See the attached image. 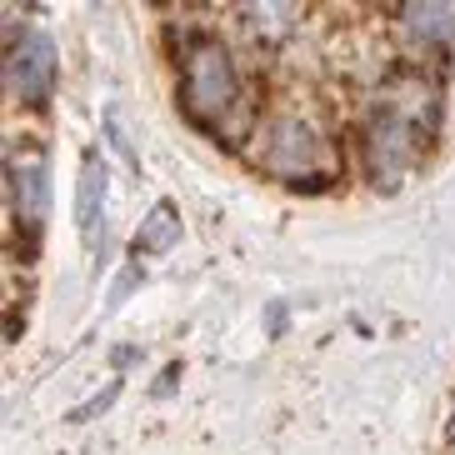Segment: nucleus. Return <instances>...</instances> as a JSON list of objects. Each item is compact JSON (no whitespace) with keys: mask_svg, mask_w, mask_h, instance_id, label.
Segmentation results:
<instances>
[{"mask_svg":"<svg viewBox=\"0 0 455 455\" xmlns=\"http://www.w3.org/2000/svg\"><path fill=\"white\" fill-rule=\"evenodd\" d=\"M445 85L426 66H395L380 81H371V95L355 125V156L375 190H401L420 165L430 146L441 140Z\"/></svg>","mask_w":455,"mask_h":455,"instance_id":"obj_1","label":"nucleus"},{"mask_svg":"<svg viewBox=\"0 0 455 455\" xmlns=\"http://www.w3.org/2000/svg\"><path fill=\"white\" fill-rule=\"evenodd\" d=\"M175 100L190 125H201L226 146H245L260 125V106L220 30H190L175 45Z\"/></svg>","mask_w":455,"mask_h":455,"instance_id":"obj_2","label":"nucleus"},{"mask_svg":"<svg viewBox=\"0 0 455 455\" xmlns=\"http://www.w3.org/2000/svg\"><path fill=\"white\" fill-rule=\"evenodd\" d=\"M251 150L285 190H331L346 171V150L315 91H285L270 110H260Z\"/></svg>","mask_w":455,"mask_h":455,"instance_id":"obj_3","label":"nucleus"},{"mask_svg":"<svg viewBox=\"0 0 455 455\" xmlns=\"http://www.w3.org/2000/svg\"><path fill=\"white\" fill-rule=\"evenodd\" d=\"M60 81V51H55L51 30L26 26L15 30L11 45H5V91L11 100H20L26 110H45Z\"/></svg>","mask_w":455,"mask_h":455,"instance_id":"obj_4","label":"nucleus"},{"mask_svg":"<svg viewBox=\"0 0 455 455\" xmlns=\"http://www.w3.org/2000/svg\"><path fill=\"white\" fill-rule=\"evenodd\" d=\"M11 226L15 241H41L45 235V215H51V165H45V150H30L11 156Z\"/></svg>","mask_w":455,"mask_h":455,"instance_id":"obj_5","label":"nucleus"},{"mask_svg":"<svg viewBox=\"0 0 455 455\" xmlns=\"http://www.w3.org/2000/svg\"><path fill=\"white\" fill-rule=\"evenodd\" d=\"M106 215H110V165L106 150L91 146L81 150V171H76V230L91 251L106 241Z\"/></svg>","mask_w":455,"mask_h":455,"instance_id":"obj_6","label":"nucleus"},{"mask_svg":"<svg viewBox=\"0 0 455 455\" xmlns=\"http://www.w3.org/2000/svg\"><path fill=\"white\" fill-rule=\"evenodd\" d=\"M395 20H401L405 41H411L415 51H426V55L451 51V41H455V11L451 5H405Z\"/></svg>","mask_w":455,"mask_h":455,"instance_id":"obj_7","label":"nucleus"},{"mask_svg":"<svg viewBox=\"0 0 455 455\" xmlns=\"http://www.w3.org/2000/svg\"><path fill=\"white\" fill-rule=\"evenodd\" d=\"M235 20H241V30L255 45L281 51L295 36V26H300V11H295V5H251V11H235Z\"/></svg>","mask_w":455,"mask_h":455,"instance_id":"obj_8","label":"nucleus"},{"mask_svg":"<svg viewBox=\"0 0 455 455\" xmlns=\"http://www.w3.org/2000/svg\"><path fill=\"white\" fill-rule=\"evenodd\" d=\"M180 235H186V226H180V211H175V201H161L150 205L146 215H140V226H135V255H171L175 245H180Z\"/></svg>","mask_w":455,"mask_h":455,"instance_id":"obj_9","label":"nucleus"},{"mask_svg":"<svg viewBox=\"0 0 455 455\" xmlns=\"http://www.w3.org/2000/svg\"><path fill=\"white\" fill-rule=\"evenodd\" d=\"M106 135H110V146L121 150V161H125V165H135V150H131V140H125V131L116 125V106L106 110Z\"/></svg>","mask_w":455,"mask_h":455,"instance_id":"obj_10","label":"nucleus"},{"mask_svg":"<svg viewBox=\"0 0 455 455\" xmlns=\"http://www.w3.org/2000/svg\"><path fill=\"white\" fill-rule=\"evenodd\" d=\"M116 395H121V380H110V386L100 390V395H95V401L85 405V411H70V420H91V415H100V411H106L110 401H116Z\"/></svg>","mask_w":455,"mask_h":455,"instance_id":"obj_11","label":"nucleus"}]
</instances>
